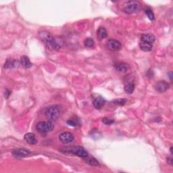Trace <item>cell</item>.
I'll list each match as a JSON object with an SVG mask.
<instances>
[{"instance_id":"cell-1","label":"cell","mask_w":173,"mask_h":173,"mask_svg":"<svg viewBox=\"0 0 173 173\" xmlns=\"http://www.w3.org/2000/svg\"><path fill=\"white\" fill-rule=\"evenodd\" d=\"M39 37L50 49L58 50L62 46V43H60V42L49 32L41 31L39 33Z\"/></svg>"},{"instance_id":"cell-2","label":"cell","mask_w":173,"mask_h":173,"mask_svg":"<svg viewBox=\"0 0 173 173\" xmlns=\"http://www.w3.org/2000/svg\"><path fill=\"white\" fill-rule=\"evenodd\" d=\"M36 129L41 135H46L54 129V124L51 121H41L36 125Z\"/></svg>"},{"instance_id":"cell-3","label":"cell","mask_w":173,"mask_h":173,"mask_svg":"<svg viewBox=\"0 0 173 173\" xmlns=\"http://www.w3.org/2000/svg\"><path fill=\"white\" fill-rule=\"evenodd\" d=\"M45 114L50 121H56L60 115V109L58 105H52L46 109Z\"/></svg>"},{"instance_id":"cell-4","label":"cell","mask_w":173,"mask_h":173,"mask_svg":"<svg viewBox=\"0 0 173 173\" xmlns=\"http://www.w3.org/2000/svg\"><path fill=\"white\" fill-rule=\"evenodd\" d=\"M140 5V3L137 1H129L124 4L123 11L128 14H131L137 12Z\"/></svg>"},{"instance_id":"cell-5","label":"cell","mask_w":173,"mask_h":173,"mask_svg":"<svg viewBox=\"0 0 173 173\" xmlns=\"http://www.w3.org/2000/svg\"><path fill=\"white\" fill-rule=\"evenodd\" d=\"M106 47L111 51H119L122 47V44L116 39H109L106 43Z\"/></svg>"},{"instance_id":"cell-6","label":"cell","mask_w":173,"mask_h":173,"mask_svg":"<svg viewBox=\"0 0 173 173\" xmlns=\"http://www.w3.org/2000/svg\"><path fill=\"white\" fill-rule=\"evenodd\" d=\"M59 140L63 144H68L74 140V135L70 132H64L59 135Z\"/></svg>"},{"instance_id":"cell-7","label":"cell","mask_w":173,"mask_h":173,"mask_svg":"<svg viewBox=\"0 0 173 173\" xmlns=\"http://www.w3.org/2000/svg\"><path fill=\"white\" fill-rule=\"evenodd\" d=\"M72 153L74 155L79 156V157H80L84 159L86 158L89 156V153L87 152H86V150L80 146L76 147L72 149Z\"/></svg>"},{"instance_id":"cell-8","label":"cell","mask_w":173,"mask_h":173,"mask_svg":"<svg viewBox=\"0 0 173 173\" xmlns=\"http://www.w3.org/2000/svg\"><path fill=\"white\" fill-rule=\"evenodd\" d=\"M169 88V84L164 80H160L155 85V89L159 93H164Z\"/></svg>"},{"instance_id":"cell-9","label":"cell","mask_w":173,"mask_h":173,"mask_svg":"<svg viewBox=\"0 0 173 173\" xmlns=\"http://www.w3.org/2000/svg\"><path fill=\"white\" fill-rule=\"evenodd\" d=\"M12 154L18 158H24L26 156L30 155V152L29 149L25 148H19V149H15L12 151Z\"/></svg>"},{"instance_id":"cell-10","label":"cell","mask_w":173,"mask_h":173,"mask_svg":"<svg viewBox=\"0 0 173 173\" xmlns=\"http://www.w3.org/2000/svg\"><path fill=\"white\" fill-rule=\"evenodd\" d=\"M93 106L97 110H100L102 109L105 104V100L102 97H97L93 100Z\"/></svg>"},{"instance_id":"cell-11","label":"cell","mask_w":173,"mask_h":173,"mask_svg":"<svg viewBox=\"0 0 173 173\" xmlns=\"http://www.w3.org/2000/svg\"><path fill=\"white\" fill-rule=\"evenodd\" d=\"M19 63L17 60L12 59V58H8V59H7L6 62L4 64V68L5 69H11L16 68V67H17Z\"/></svg>"},{"instance_id":"cell-12","label":"cell","mask_w":173,"mask_h":173,"mask_svg":"<svg viewBox=\"0 0 173 173\" xmlns=\"http://www.w3.org/2000/svg\"><path fill=\"white\" fill-rule=\"evenodd\" d=\"M114 67L116 71H118L120 72H126L129 69V65L125 62H119L116 64L114 65Z\"/></svg>"},{"instance_id":"cell-13","label":"cell","mask_w":173,"mask_h":173,"mask_svg":"<svg viewBox=\"0 0 173 173\" xmlns=\"http://www.w3.org/2000/svg\"><path fill=\"white\" fill-rule=\"evenodd\" d=\"M24 138L25 139V141L30 145H35L37 143V139H36L35 135L33 133H29L25 134Z\"/></svg>"},{"instance_id":"cell-14","label":"cell","mask_w":173,"mask_h":173,"mask_svg":"<svg viewBox=\"0 0 173 173\" xmlns=\"http://www.w3.org/2000/svg\"><path fill=\"white\" fill-rule=\"evenodd\" d=\"M156 39L155 36L152 35V34H144L142 35L141 37V42H144V43H150L152 44Z\"/></svg>"},{"instance_id":"cell-15","label":"cell","mask_w":173,"mask_h":173,"mask_svg":"<svg viewBox=\"0 0 173 173\" xmlns=\"http://www.w3.org/2000/svg\"><path fill=\"white\" fill-rule=\"evenodd\" d=\"M108 33L104 27H100L97 31V36L99 40H102L107 37Z\"/></svg>"},{"instance_id":"cell-16","label":"cell","mask_w":173,"mask_h":173,"mask_svg":"<svg viewBox=\"0 0 173 173\" xmlns=\"http://www.w3.org/2000/svg\"><path fill=\"white\" fill-rule=\"evenodd\" d=\"M20 63L22 66H24L25 68H29L33 66L29 58L26 56V55H22L20 58Z\"/></svg>"},{"instance_id":"cell-17","label":"cell","mask_w":173,"mask_h":173,"mask_svg":"<svg viewBox=\"0 0 173 173\" xmlns=\"http://www.w3.org/2000/svg\"><path fill=\"white\" fill-rule=\"evenodd\" d=\"M140 49L143 52H150L152 49V44L141 42L139 45Z\"/></svg>"},{"instance_id":"cell-18","label":"cell","mask_w":173,"mask_h":173,"mask_svg":"<svg viewBox=\"0 0 173 173\" xmlns=\"http://www.w3.org/2000/svg\"><path fill=\"white\" fill-rule=\"evenodd\" d=\"M84 45L86 47L91 48V47H93L95 46V41L93 39L86 38L84 41Z\"/></svg>"},{"instance_id":"cell-19","label":"cell","mask_w":173,"mask_h":173,"mask_svg":"<svg viewBox=\"0 0 173 173\" xmlns=\"http://www.w3.org/2000/svg\"><path fill=\"white\" fill-rule=\"evenodd\" d=\"M134 90H135V85L133 83H129L124 86V91H126L127 93H133Z\"/></svg>"},{"instance_id":"cell-20","label":"cell","mask_w":173,"mask_h":173,"mask_svg":"<svg viewBox=\"0 0 173 173\" xmlns=\"http://www.w3.org/2000/svg\"><path fill=\"white\" fill-rule=\"evenodd\" d=\"M85 161L86 162V163H88L89 164H90L91 166H97L99 164L98 161H97L96 159H95L94 158H89L88 156L86 158H85Z\"/></svg>"},{"instance_id":"cell-21","label":"cell","mask_w":173,"mask_h":173,"mask_svg":"<svg viewBox=\"0 0 173 173\" xmlns=\"http://www.w3.org/2000/svg\"><path fill=\"white\" fill-rule=\"evenodd\" d=\"M127 102V99L124 98H121V99H114L112 102V104L118 105H124L126 104V103Z\"/></svg>"},{"instance_id":"cell-22","label":"cell","mask_w":173,"mask_h":173,"mask_svg":"<svg viewBox=\"0 0 173 173\" xmlns=\"http://www.w3.org/2000/svg\"><path fill=\"white\" fill-rule=\"evenodd\" d=\"M146 14L150 20L152 21L154 20V14H153V13L151 9H149V8H147V9H146Z\"/></svg>"},{"instance_id":"cell-23","label":"cell","mask_w":173,"mask_h":173,"mask_svg":"<svg viewBox=\"0 0 173 173\" xmlns=\"http://www.w3.org/2000/svg\"><path fill=\"white\" fill-rule=\"evenodd\" d=\"M102 122H103V123H104L105 125H111L114 123V121L112 118H106V117H105V118H102Z\"/></svg>"},{"instance_id":"cell-24","label":"cell","mask_w":173,"mask_h":173,"mask_svg":"<svg viewBox=\"0 0 173 173\" xmlns=\"http://www.w3.org/2000/svg\"><path fill=\"white\" fill-rule=\"evenodd\" d=\"M66 122H67V124L71 127H76L77 124V122H75V121H74V120H72V119L68 120V121H67Z\"/></svg>"},{"instance_id":"cell-25","label":"cell","mask_w":173,"mask_h":173,"mask_svg":"<svg viewBox=\"0 0 173 173\" xmlns=\"http://www.w3.org/2000/svg\"><path fill=\"white\" fill-rule=\"evenodd\" d=\"M10 93H10V91H8V89H5V97H6V98H8V97H9Z\"/></svg>"},{"instance_id":"cell-26","label":"cell","mask_w":173,"mask_h":173,"mask_svg":"<svg viewBox=\"0 0 173 173\" xmlns=\"http://www.w3.org/2000/svg\"><path fill=\"white\" fill-rule=\"evenodd\" d=\"M167 161H168V163L171 164V165H172V157H169V159H168L167 160Z\"/></svg>"},{"instance_id":"cell-27","label":"cell","mask_w":173,"mask_h":173,"mask_svg":"<svg viewBox=\"0 0 173 173\" xmlns=\"http://www.w3.org/2000/svg\"><path fill=\"white\" fill-rule=\"evenodd\" d=\"M168 75H169L170 79H171V80H172V72H170V73L168 74Z\"/></svg>"},{"instance_id":"cell-28","label":"cell","mask_w":173,"mask_h":173,"mask_svg":"<svg viewBox=\"0 0 173 173\" xmlns=\"http://www.w3.org/2000/svg\"><path fill=\"white\" fill-rule=\"evenodd\" d=\"M171 153H172V147H171Z\"/></svg>"}]
</instances>
